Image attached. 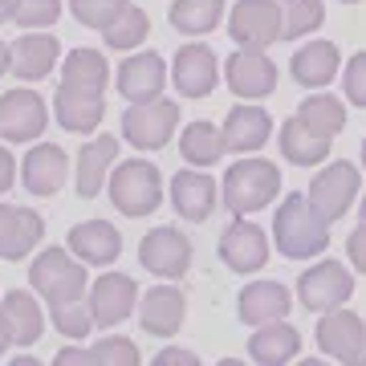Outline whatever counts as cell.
Here are the masks:
<instances>
[{"label": "cell", "mask_w": 366, "mask_h": 366, "mask_svg": "<svg viewBox=\"0 0 366 366\" xmlns=\"http://www.w3.org/2000/svg\"><path fill=\"white\" fill-rule=\"evenodd\" d=\"M86 305H90V317H94V330H114L122 326L127 317L134 314L139 305V281L131 273H102L86 289Z\"/></svg>", "instance_id": "30bf717a"}, {"label": "cell", "mask_w": 366, "mask_h": 366, "mask_svg": "<svg viewBox=\"0 0 366 366\" xmlns=\"http://www.w3.org/2000/svg\"><path fill=\"white\" fill-rule=\"evenodd\" d=\"M220 139H224V151L232 155H257L269 139H273V118L264 106H232L228 118L220 127Z\"/></svg>", "instance_id": "d6986e66"}, {"label": "cell", "mask_w": 366, "mask_h": 366, "mask_svg": "<svg viewBox=\"0 0 366 366\" xmlns=\"http://www.w3.org/2000/svg\"><path fill=\"white\" fill-rule=\"evenodd\" d=\"M277 147H281L285 163H293V167H317V163H326V159H330L334 139L322 134L317 127H310L305 118L293 114V118L281 122V131H277Z\"/></svg>", "instance_id": "d4e9b609"}, {"label": "cell", "mask_w": 366, "mask_h": 366, "mask_svg": "<svg viewBox=\"0 0 366 366\" xmlns=\"http://www.w3.org/2000/svg\"><path fill=\"white\" fill-rule=\"evenodd\" d=\"M354 297V269H346L342 261H317L310 269H301L297 277V301L310 314H326L338 310Z\"/></svg>", "instance_id": "52a82bcc"}, {"label": "cell", "mask_w": 366, "mask_h": 366, "mask_svg": "<svg viewBox=\"0 0 366 366\" xmlns=\"http://www.w3.org/2000/svg\"><path fill=\"white\" fill-rule=\"evenodd\" d=\"M224 9H228V0H171L167 21L183 37H208L224 21Z\"/></svg>", "instance_id": "1f68e13d"}, {"label": "cell", "mask_w": 366, "mask_h": 366, "mask_svg": "<svg viewBox=\"0 0 366 366\" xmlns=\"http://www.w3.org/2000/svg\"><path fill=\"white\" fill-rule=\"evenodd\" d=\"M314 338H317V350L326 354V358H338V362L354 366V358L362 350V338H366V322L354 310L338 305V310H326L322 314Z\"/></svg>", "instance_id": "2e32d148"}, {"label": "cell", "mask_w": 366, "mask_h": 366, "mask_svg": "<svg viewBox=\"0 0 366 366\" xmlns=\"http://www.w3.org/2000/svg\"><path fill=\"white\" fill-rule=\"evenodd\" d=\"M53 118L69 134H94L106 118V102H102V94H78V90L57 86V94H53Z\"/></svg>", "instance_id": "f1b7e54d"}, {"label": "cell", "mask_w": 366, "mask_h": 366, "mask_svg": "<svg viewBox=\"0 0 366 366\" xmlns=\"http://www.w3.org/2000/svg\"><path fill=\"white\" fill-rule=\"evenodd\" d=\"M220 261L240 277L261 273L264 264H269V232H264L261 224L236 216L220 236Z\"/></svg>", "instance_id": "5bb4252c"}, {"label": "cell", "mask_w": 366, "mask_h": 366, "mask_svg": "<svg viewBox=\"0 0 366 366\" xmlns=\"http://www.w3.org/2000/svg\"><path fill=\"white\" fill-rule=\"evenodd\" d=\"M342 53L334 41H305L293 57H289V74L301 90H326L330 81L338 78Z\"/></svg>", "instance_id": "603a6c76"}, {"label": "cell", "mask_w": 366, "mask_h": 366, "mask_svg": "<svg viewBox=\"0 0 366 366\" xmlns=\"http://www.w3.org/2000/svg\"><path fill=\"white\" fill-rule=\"evenodd\" d=\"M61 86L78 94H106L110 86V61L98 49H74L61 61Z\"/></svg>", "instance_id": "4dcf8cb0"}, {"label": "cell", "mask_w": 366, "mask_h": 366, "mask_svg": "<svg viewBox=\"0 0 366 366\" xmlns=\"http://www.w3.org/2000/svg\"><path fill=\"white\" fill-rule=\"evenodd\" d=\"M13 183H16V159H13L9 147H0V196H4Z\"/></svg>", "instance_id": "ee69618b"}, {"label": "cell", "mask_w": 366, "mask_h": 366, "mask_svg": "<svg viewBox=\"0 0 366 366\" xmlns=\"http://www.w3.org/2000/svg\"><path fill=\"white\" fill-rule=\"evenodd\" d=\"M41 236H45L41 212L0 204V257L4 261H25L29 252L41 244Z\"/></svg>", "instance_id": "484cf974"}, {"label": "cell", "mask_w": 366, "mask_h": 366, "mask_svg": "<svg viewBox=\"0 0 366 366\" xmlns=\"http://www.w3.org/2000/svg\"><path fill=\"white\" fill-rule=\"evenodd\" d=\"M358 192H362V171L354 167V163H346V159H338V163H326V167L314 175L305 199L314 204V212L322 216V220L334 224L354 208Z\"/></svg>", "instance_id": "8992f818"}, {"label": "cell", "mask_w": 366, "mask_h": 366, "mask_svg": "<svg viewBox=\"0 0 366 366\" xmlns=\"http://www.w3.org/2000/svg\"><path fill=\"white\" fill-rule=\"evenodd\" d=\"M281 192V171H277L273 159L261 155H240L232 167L224 171V208L236 212V216H252V212H264Z\"/></svg>", "instance_id": "7a4b0ae2"}, {"label": "cell", "mask_w": 366, "mask_h": 366, "mask_svg": "<svg viewBox=\"0 0 366 366\" xmlns=\"http://www.w3.org/2000/svg\"><path fill=\"white\" fill-rule=\"evenodd\" d=\"M179 155L187 159V167H216L228 151H224L220 127L208 118H196L179 131Z\"/></svg>", "instance_id": "d6a6232c"}, {"label": "cell", "mask_w": 366, "mask_h": 366, "mask_svg": "<svg viewBox=\"0 0 366 366\" xmlns=\"http://www.w3.org/2000/svg\"><path fill=\"white\" fill-rule=\"evenodd\" d=\"M281 4V41H301L326 25V0H277Z\"/></svg>", "instance_id": "e575fe53"}, {"label": "cell", "mask_w": 366, "mask_h": 366, "mask_svg": "<svg viewBox=\"0 0 366 366\" xmlns=\"http://www.w3.org/2000/svg\"><path fill=\"white\" fill-rule=\"evenodd\" d=\"M134 310H139L143 334L171 338V334H179L183 317H187V297L175 285H155V289H147V297H139Z\"/></svg>", "instance_id": "44dd1931"}, {"label": "cell", "mask_w": 366, "mask_h": 366, "mask_svg": "<svg viewBox=\"0 0 366 366\" xmlns=\"http://www.w3.org/2000/svg\"><path fill=\"white\" fill-rule=\"evenodd\" d=\"M69 252L78 257L81 264H94V269H106L122 257V232H118L110 220H86L69 228Z\"/></svg>", "instance_id": "7402d4cb"}, {"label": "cell", "mask_w": 366, "mask_h": 366, "mask_svg": "<svg viewBox=\"0 0 366 366\" xmlns=\"http://www.w3.org/2000/svg\"><path fill=\"white\" fill-rule=\"evenodd\" d=\"M49 322H53V330H57L61 338H69V342H86V338L94 334V317H90V305H86V297L61 301V305H49Z\"/></svg>", "instance_id": "8d00e7d4"}, {"label": "cell", "mask_w": 366, "mask_h": 366, "mask_svg": "<svg viewBox=\"0 0 366 366\" xmlns=\"http://www.w3.org/2000/svg\"><path fill=\"white\" fill-rule=\"evenodd\" d=\"M0 330L9 334L13 346H33L45 334V314H41L37 293L29 289H13L0 297Z\"/></svg>", "instance_id": "cb8c5ba5"}, {"label": "cell", "mask_w": 366, "mask_h": 366, "mask_svg": "<svg viewBox=\"0 0 366 366\" xmlns=\"http://www.w3.org/2000/svg\"><path fill=\"white\" fill-rule=\"evenodd\" d=\"M127 4H131V0H69V13H74V21H78L81 29H98V33H102Z\"/></svg>", "instance_id": "74e56055"}, {"label": "cell", "mask_w": 366, "mask_h": 366, "mask_svg": "<svg viewBox=\"0 0 366 366\" xmlns=\"http://www.w3.org/2000/svg\"><path fill=\"white\" fill-rule=\"evenodd\" d=\"M362 171H366V139H362Z\"/></svg>", "instance_id": "816d5d0a"}, {"label": "cell", "mask_w": 366, "mask_h": 366, "mask_svg": "<svg viewBox=\"0 0 366 366\" xmlns=\"http://www.w3.org/2000/svg\"><path fill=\"white\" fill-rule=\"evenodd\" d=\"M220 81H228V90L240 98V102H261L277 90V66L269 61L264 49H236L228 53V61L220 66Z\"/></svg>", "instance_id": "9c48e42d"}, {"label": "cell", "mask_w": 366, "mask_h": 366, "mask_svg": "<svg viewBox=\"0 0 366 366\" xmlns=\"http://www.w3.org/2000/svg\"><path fill=\"white\" fill-rule=\"evenodd\" d=\"M4 74H9V45L0 41V78H4Z\"/></svg>", "instance_id": "bcb514c9"}, {"label": "cell", "mask_w": 366, "mask_h": 366, "mask_svg": "<svg viewBox=\"0 0 366 366\" xmlns=\"http://www.w3.org/2000/svg\"><path fill=\"white\" fill-rule=\"evenodd\" d=\"M338 4H362V0H338Z\"/></svg>", "instance_id": "f5cc1de1"}, {"label": "cell", "mask_w": 366, "mask_h": 366, "mask_svg": "<svg viewBox=\"0 0 366 366\" xmlns=\"http://www.w3.org/2000/svg\"><path fill=\"white\" fill-rule=\"evenodd\" d=\"M273 240H277V252L281 257H289V261H310V257H322L326 252L330 224L314 212V204L305 199V192H289L277 204Z\"/></svg>", "instance_id": "6da1fadb"}, {"label": "cell", "mask_w": 366, "mask_h": 366, "mask_svg": "<svg viewBox=\"0 0 366 366\" xmlns=\"http://www.w3.org/2000/svg\"><path fill=\"white\" fill-rule=\"evenodd\" d=\"M13 9H16V0H0V21H9V16H13Z\"/></svg>", "instance_id": "7dc6e473"}, {"label": "cell", "mask_w": 366, "mask_h": 366, "mask_svg": "<svg viewBox=\"0 0 366 366\" xmlns=\"http://www.w3.org/2000/svg\"><path fill=\"white\" fill-rule=\"evenodd\" d=\"M192 236H183L175 224H159L139 240V264L163 281H179L192 269Z\"/></svg>", "instance_id": "ba28073f"}, {"label": "cell", "mask_w": 366, "mask_h": 366, "mask_svg": "<svg viewBox=\"0 0 366 366\" xmlns=\"http://www.w3.org/2000/svg\"><path fill=\"white\" fill-rule=\"evenodd\" d=\"M289 310H293V293L281 281H252L236 297V314H240V322H249V326H264V322L289 317Z\"/></svg>", "instance_id": "4316f807"}, {"label": "cell", "mask_w": 366, "mask_h": 366, "mask_svg": "<svg viewBox=\"0 0 366 366\" xmlns=\"http://www.w3.org/2000/svg\"><path fill=\"white\" fill-rule=\"evenodd\" d=\"M53 362H81V366H94V354H90V346H66V350L53 354Z\"/></svg>", "instance_id": "f6af8a7d"}, {"label": "cell", "mask_w": 366, "mask_h": 366, "mask_svg": "<svg viewBox=\"0 0 366 366\" xmlns=\"http://www.w3.org/2000/svg\"><path fill=\"white\" fill-rule=\"evenodd\" d=\"M66 175H69V155H66V147H57V143H33L29 155L21 159V183L41 199L57 196L66 187Z\"/></svg>", "instance_id": "ac0fdd59"}, {"label": "cell", "mask_w": 366, "mask_h": 366, "mask_svg": "<svg viewBox=\"0 0 366 366\" xmlns=\"http://www.w3.org/2000/svg\"><path fill=\"white\" fill-rule=\"evenodd\" d=\"M29 285L41 301L61 305V301H78L90 289V273L69 249H41L29 264Z\"/></svg>", "instance_id": "277c9868"}, {"label": "cell", "mask_w": 366, "mask_h": 366, "mask_svg": "<svg viewBox=\"0 0 366 366\" xmlns=\"http://www.w3.org/2000/svg\"><path fill=\"white\" fill-rule=\"evenodd\" d=\"M228 37L236 49H269L281 41V4L277 0H236L228 13Z\"/></svg>", "instance_id": "8fae6325"}, {"label": "cell", "mask_w": 366, "mask_h": 366, "mask_svg": "<svg viewBox=\"0 0 366 366\" xmlns=\"http://www.w3.org/2000/svg\"><path fill=\"white\" fill-rule=\"evenodd\" d=\"M57 16H61V0H16L9 21H16L21 29H49Z\"/></svg>", "instance_id": "ab89813d"}, {"label": "cell", "mask_w": 366, "mask_h": 366, "mask_svg": "<svg viewBox=\"0 0 366 366\" xmlns=\"http://www.w3.org/2000/svg\"><path fill=\"white\" fill-rule=\"evenodd\" d=\"M118 159V139L114 134H98L90 143H81L78 151V171H74V187L81 199H94L106 187V175Z\"/></svg>", "instance_id": "83f0119b"}, {"label": "cell", "mask_w": 366, "mask_h": 366, "mask_svg": "<svg viewBox=\"0 0 366 366\" xmlns=\"http://www.w3.org/2000/svg\"><path fill=\"white\" fill-rule=\"evenodd\" d=\"M179 102L171 98H147V102H131L122 110V139L134 147V151H163V147L175 139V127H179Z\"/></svg>", "instance_id": "5b68a950"}, {"label": "cell", "mask_w": 366, "mask_h": 366, "mask_svg": "<svg viewBox=\"0 0 366 366\" xmlns=\"http://www.w3.org/2000/svg\"><path fill=\"white\" fill-rule=\"evenodd\" d=\"M57 61H61V41L49 33H37V29H29L25 37H16V45H9V69L21 81L49 78Z\"/></svg>", "instance_id": "ffe728a7"}, {"label": "cell", "mask_w": 366, "mask_h": 366, "mask_svg": "<svg viewBox=\"0 0 366 366\" xmlns=\"http://www.w3.org/2000/svg\"><path fill=\"white\" fill-rule=\"evenodd\" d=\"M167 81L179 90V98H208L220 86V57L212 53V45L204 41H187L179 45V53L171 57Z\"/></svg>", "instance_id": "7c38bea8"}, {"label": "cell", "mask_w": 366, "mask_h": 366, "mask_svg": "<svg viewBox=\"0 0 366 366\" xmlns=\"http://www.w3.org/2000/svg\"><path fill=\"white\" fill-rule=\"evenodd\" d=\"M155 366H199L196 350H183V346H167L155 354Z\"/></svg>", "instance_id": "7bdbcfd3"}, {"label": "cell", "mask_w": 366, "mask_h": 366, "mask_svg": "<svg viewBox=\"0 0 366 366\" xmlns=\"http://www.w3.org/2000/svg\"><path fill=\"white\" fill-rule=\"evenodd\" d=\"M9 346H13V342H9V334H4V330H0V354L9 350Z\"/></svg>", "instance_id": "f907efd6"}, {"label": "cell", "mask_w": 366, "mask_h": 366, "mask_svg": "<svg viewBox=\"0 0 366 366\" xmlns=\"http://www.w3.org/2000/svg\"><path fill=\"white\" fill-rule=\"evenodd\" d=\"M358 224L366 228V196H362V204H358Z\"/></svg>", "instance_id": "681fc988"}, {"label": "cell", "mask_w": 366, "mask_h": 366, "mask_svg": "<svg viewBox=\"0 0 366 366\" xmlns=\"http://www.w3.org/2000/svg\"><path fill=\"white\" fill-rule=\"evenodd\" d=\"M346 257H350L354 273H366V228H362V224L346 236Z\"/></svg>", "instance_id": "b9f144b4"}, {"label": "cell", "mask_w": 366, "mask_h": 366, "mask_svg": "<svg viewBox=\"0 0 366 366\" xmlns=\"http://www.w3.org/2000/svg\"><path fill=\"white\" fill-rule=\"evenodd\" d=\"M354 366H366V338H362V350H358V358H354Z\"/></svg>", "instance_id": "c3c4849f"}, {"label": "cell", "mask_w": 366, "mask_h": 366, "mask_svg": "<svg viewBox=\"0 0 366 366\" xmlns=\"http://www.w3.org/2000/svg\"><path fill=\"white\" fill-rule=\"evenodd\" d=\"M106 192H110V204L122 216L143 220L163 204V175L147 159H122V163L114 159V167L106 175Z\"/></svg>", "instance_id": "3957f363"}, {"label": "cell", "mask_w": 366, "mask_h": 366, "mask_svg": "<svg viewBox=\"0 0 366 366\" xmlns=\"http://www.w3.org/2000/svg\"><path fill=\"white\" fill-rule=\"evenodd\" d=\"M297 354H301V334L289 326L285 317L257 326V334L249 338V358L257 366H285V362H293Z\"/></svg>", "instance_id": "f546056e"}, {"label": "cell", "mask_w": 366, "mask_h": 366, "mask_svg": "<svg viewBox=\"0 0 366 366\" xmlns=\"http://www.w3.org/2000/svg\"><path fill=\"white\" fill-rule=\"evenodd\" d=\"M94 366H139V346L122 334H106L90 346Z\"/></svg>", "instance_id": "f35d334b"}, {"label": "cell", "mask_w": 366, "mask_h": 366, "mask_svg": "<svg viewBox=\"0 0 366 366\" xmlns=\"http://www.w3.org/2000/svg\"><path fill=\"white\" fill-rule=\"evenodd\" d=\"M338 74H342V94H346V102L366 110V49L354 53Z\"/></svg>", "instance_id": "60d3db41"}, {"label": "cell", "mask_w": 366, "mask_h": 366, "mask_svg": "<svg viewBox=\"0 0 366 366\" xmlns=\"http://www.w3.org/2000/svg\"><path fill=\"white\" fill-rule=\"evenodd\" d=\"M297 118H305L310 127H317L330 139L346 131V106H342L338 94H326V90H310V98L297 106Z\"/></svg>", "instance_id": "d590c367"}, {"label": "cell", "mask_w": 366, "mask_h": 366, "mask_svg": "<svg viewBox=\"0 0 366 366\" xmlns=\"http://www.w3.org/2000/svg\"><path fill=\"white\" fill-rule=\"evenodd\" d=\"M49 127V106L37 90H9L0 98V139L4 143H33Z\"/></svg>", "instance_id": "4fadbf2b"}, {"label": "cell", "mask_w": 366, "mask_h": 366, "mask_svg": "<svg viewBox=\"0 0 366 366\" xmlns=\"http://www.w3.org/2000/svg\"><path fill=\"white\" fill-rule=\"evenodd\" d=\"M110 78H114V90L122 94L127 102H147V98H159L163 86H167V61H163V53H155V49H139V53H131Z\"/></svg>", "instance_id": "9a60e30c"}, {"label": "cell", "mask_w": 366, "mask_h": 366, "mask_svg": "<svg viewBox=\"0 0 366 366\" xmlns=\"http://www.w3.org/2000/svg\"><path fill=\"white\" fill-rule=\"evenodd\" d=\"M151 37V16L139 9V4H127L122 13L110 21V25L102 29V41H106V49H118V53H131L139 49L143 41Z\"/></svg>", "instance_id": "836d02e7"}, {"label": "cell", "mask_w": 366, "mask_h": 366, "mask_svg": "<svg viewBox=\"0 0 366 366\" xmlns=\"http://www.w3.org/2000/svg\"><path fill=\"white\" fill-rule=\"evenodd\" d=\"M171 208L187 224H204L220 208V187L208 171H175L171 175Z\"/></svg>", "instance_id": "e0dca14e"}]
</instances>
